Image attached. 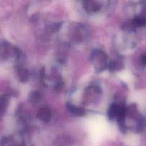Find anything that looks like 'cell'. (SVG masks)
I'll list each match as a JSON object with an SVG mask.
<instances>
[{
	"label": "cell",
	"mask_w": 146,
	"mask_h": 146,
	"mask_svg": "<svg viewBox=\"0 0 146 146\" xmlns=\"http://www.w3.org/2000/svg\"><path fill=\"white\" fill-rule=\"evenodd\" d=\"M67 108L73 115H75L76 116H82L85 114V110L82 108H80V107H77L74 105H71V104H68Z\"/></svg>",
	"instance_id": "obj_3"
},
{
	"label": "cell",
	"mask_w": 146,
	"mask_h": 146,
	"mask_svg": "<svg viewBox=\"0 0 146 146\" xmlns=\"http://www.w3.org/2000/svg\"><path fill=\"white\" fill-rule=\"evenodd\" d=\"M132 25L134 27H143L146 25V19L142 17H137L135 18L132 22Z\"/></svg>",
	"instance_id": "obj_5"
},
{
	"label": "cell",
	"mask_w": 146,
	"mask_h": 146,
	"mask_svg": "<svg viewBox=\"0 0 146 146\" xmlns=\"http://www.w3.org/2000/svg\"><path fill=\"white\" fill-rule=\"evenodd\" d=\"M83 7L88 12H97L102 6V0H82Z\"/></svg>",
	"instance_id": "obj_1"
},
{
	"label": "cell",
	"mask_w": 146,
	"mask_h": 146,
	"mask_svg": "<svg viewBox=\"0 0 146 146\" xmlns=\"http://www.w3.org/2000/svg\"><path fill=\"white\" fill-rule=\"evenodd\" d=\"M123 64L120 61H114L110 62V64H109V70L111 72H114L120 70L123 68Z\"/></svg>",
	"instance_id": "obj_6"
},
{
	"label": "cell",
	"mask_w": 146,
	"mask_h": 146,
	"mask_svg": "<svg viewBox=\"0 0 146 146\" xmlns=\"http://www.w3.org/2000/svg\"><path fill=\"white\" fill-rule=\"evenodd\" d=\"M37 117L43 122L47 123L50 121V118H51V111L48 108H42L38 112Z\"/></svg>",
	"instance_id": "obj_2"
},
{
	"label": "cell",
	"mask_w": 146,
	"mask_h": 146,
	"mask_svg": "<svg viewBox=\"0 0 146 146\" xmlns=\"http://www.w3.org/2000/svg\"><path fill=\"white\" fill-rule=\"evenodd\" d=\"M29 72L27 70H25V69H22V70H21L20 71H19V79H20V80L22 81V82H27V81L29 80Z\"/></svg>",
	"instance_id": "obj_7"
},
{
	"label": "cell",
	"mask_w": 146,
	"mask_h": 146,
	"mask_svg": "<svg viewBox=\"0 0 146 146\" xmlns=\"http://www.w3.org/2000/svg\"><path fill=\"white\" fill-rule=\"evenodd\" d=\"M142 62L145 66H146V54L143 55V57H142Z\"/></svg>",
	"instance_id": "obj_9"
},
{
	"label": "cell",
	"mask_w": 146,
	"mask_h": 146,
	"mask_svg": "<svg viewBox=\"0 0 146 146\" xmlns=\"http://www.w3.org/2000/svg\"><path fill=\"white\" fill-rule=\"evenodd\" d=\"M117 105H116V104H113L110 106L108 110V117L110 120H113V119L115 118L116 116H117Z\"/></svg>",
	"instance_id": "obj_4"
},
{
	"label": "cell",
	"mask_w": 146,
	"mask_h": 146,
	"mask_svg": "<svg viewBox=\"0 0 146 146\" xmlns=\"http://www.w3.org/2000/svg\"><path fill=\"white\" fill-rule=\"evenodd\" d=\"M40 99H41L40 94L37 92H32L30 95V96H29V100H30V102H34V103L39 102Z\"/></svg>",
	"instance_id": "obj_8"
}]
</instances>
